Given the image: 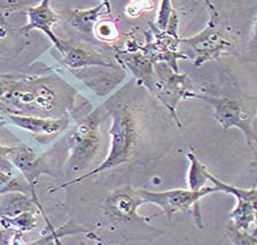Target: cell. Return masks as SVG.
Segmentation results:
<instances>
[{
    "label": "cell",
    "instance_id": "1",
    "mask_svg": "<svg viewBox=\"0 0 257 245\" xmlns=\"http://www.w3.org/2000/svg\"><path fill=\"white\" fill-rule=\"evenodd\" d=\"M74 97V90L60 79L21 77L0 99V110L10 114L62 118L68 116Z\"/></svg>",
    "mask_w": 257,
    "mask_h": 245
},
{
    "label": "cell",
    "instance_id": "2",
    "mask_svg": "<svg viewBox=\"0 0 257 245\" xmlns=\"http://www.w3.org/2000/svg\"><path fill=\"white\" fill-rule=\"evenodd\" d=\"M103 106L106 108L107 114L111 118L109 129L110 148L107 156L94 170L84 173L79 178L72 179L61 186L52 188L51 192L79 183L104 171L112 170L119 165L128 162L136 153L140 132L138 118L135 111L125 102H119V100H111V102L109 100Z\"/></svg>",
    "mask_w": 257,
    "mask_h": 245
},
{
    "label": "cell",
    "instance_id": "3",
    "mask_svg": "<svg viewBox=\"0 0 257 245\" xmlns=\"http://www.w3.org/2000/svg\"><path fill=\"white\" fill-rule=\"evenodd\" d=\"M143 204L138 190L130 186L120 187L104 199L103 215L112 230H118L126 239H144L163 234V231L152 228L147 219L138 214Z\"/></svg>",
    "mask_w": 257,
    "mask_h": 245
},
{
    "label": "cell",
    "instance_id": "4",
    "mask_svg": "<svg viewBox=\"0 0 257 245\" xmlns=\"http://www.w3.org/2000/svg\"><path fill=\"white\" fill-rule=\"evenodd\" d=\"M106 116L108 114L104 106L95 108L94 111L83 116V119H80L68 132L66 140L69 151L64 165L67 176L79 178L93 162L101 147L100 126Z\"/></svg>",
    "mask_w": 257,
    "mask_h": 245
},
{
    "label": "cell",
    "instance_id": "5",
    "mask_svg": "<svg viewBox=\"0 0 257 245\" xmlns=\"http://www.w3.org/2000/svg\"><path fill=\"white\" fill-rule=\"evenodd\" d=\"M206 5L209 11L206 28L192 37L180 38L179 44L180 54L186 60H191L195 67L227 54L233 46L232 36L220 25V18L214 4L206 2Z\"/></svg>",
    "mask_w": 257,
    "mask_h": 245
},
{
    "label": "cell",
    "instance_id": "6",
    "mask_svg": "<svg viewBox=\"0 0 257 245\" xmlns=\"http://www.w3.org/2000/svg\"><path fill=\"white\" fill-rule=\"evenodd\" d=\"M150 90L166 106L179 128L182 127L177 107L183 99L194 98L196 87L187 74H179L167 63H154V76Z\"/></svg>",
    "mask_w": 257,
    "mask_h": 245
},
{
    "label": "cell",
    "instance_id": "7",
    "mask_svg": "<svg viewBox=\"0 0 257 245\" xmlns=\"http://www.w3.org/2000/svg\"><path fill=\"white\" fill-rule=\"evenodd\" d=\"M144 204H154L166 213L168 219L178 212H191L196 226L203 228L202 214L200 211V200L210 194H215L214 187H204L199 191H192L190 189H172L166 191H150L140 189L138 190Z\"/></svg>",
    "mask_w": 257,
    "mask_h": 245
},
{
    "label": "cell",
    "instance_id": "8",
    "mask_svg": "<svg viewBox=\"0 0 257 245\" xmlns=\"http://www.w3.org/2000/svg\"><path fill=\"white\" fill-rule=\"evenodd\" d=\"M194 98L208 103L212 107V114L223 130H228L231 128H238L246 138V142L255 152L256 137L255 130L252 126L254 114L248 110L243 102L239 98L230 97H217V96H202L196 94Z\"/></svg>",
    "mask_w": 257,
    "mask_h": 245
},
{
    "label": "cell",
    "instance_id": "9",
    "mask_svg": "<svg viewBox=\"0 0 257 245\" xmlns=\"http://www.w3.org/2000/svg\"><path fill=\"white\" fill-rule=\"evenodd\" d=\"M8 160L13 165L15 170L23 175L32 192V197L37 199L35 187L38 182V179L45 174L52 175V173L46 168V165L42 161L39 156H37L32 148L26 145L11 146Z\"/></svg>",
    "mask_w": 257,
    "mask_h": 245
},
{
    "label": "cell",
    "instance_id": "10",
    "mask_svg": "<svg viewBox=\"0 0 257 245\" xmlns=\"http://www.w3.org/2000/svg\"><path fill=\"white\" fill-rule=\"evenodd\" d=\"M59 53L62 57V63L69 69H83V68L95 66L118 69L114 63H111L103 55L77 42L61 39Z\"/></svg>",
    "mask_w": 257,
    "mask_h": 245
},
{
    "label": "cell",
    "instance_id": "11",
    "mask_svg": "<svg viewBox=\"0 0 257 245\" xmlns=\"http://www.w3.org/2000/svg\"><path fill=\"white\" fill-rule=\"evenodd\" d=\"M27 14L29 21L21 28L22 33H30L32 30L42 31L59 51L61 38H59L53 31V27L59 21V15L52 9L50 0H42L38 5L30 6L27 10Z\"/></svg>",
    "mask_w": 257,
    "mask_h": 245
},
{
    "label": "cell",
    "instance_id": "12",
    "mask_svg": "<svg viewBox=\"0 0 257 245\" xmlns=\"http://www.w3.org/2000/svg\"><path fill=\"white\" fill-rule=\"evenodd\" d=\"M6 120L13 126L27 130L30 134L40 137L54 136L62 132L69 124V116L62 118H39L31 115H18L5 113Z\"/></svg>",
    "mask_w": 257,
    "mask_h": 245
},
{
    "label": "cell",
    "instance_id": "13",
    "mask_svg": "<svg viewBox=\"0 0 257 245\" xmlns=\"http://www.w3.org/2000/svg\"><path fill=\"white\" fill-rule=\"evenodd\" d=\"M116 58L131 70L140 83L150 89L154 76V62L147 55L137 49L136 51H119Z\"/></svg>",
    "mask_w": 257,
    "mask_h": 245
},
{
    "label": "cell",
    "instance_id": "14",
    "mask_svg": "<svg viewBox=\"0 0 257 245\" xmlns=\"http://www.w3.org/2000/svg\"><path fill=\"white\" fill-rule=\"evenodd\" d=\"M110 3L101 2L95 7H92V9L71 10L69 12L68 22L71 27L82 31V33L92 34L96 23L100 20H102V17H104V15L110 14Z\"/></svg>",
    "mask_w": 257,
    "mask_h": 245
},
{
    "label": "cell",
    "instance_id": "15",
    "mask_svg": "<svg viewBox=\"0 0 257 245\" xmlns=\"http://www.w3.org/2000/svg\"><path fill=\"white\" fill-rule=\"evenodd\" d=\"M256 200L236 199V205L230 213L231 227L240 231H250L256 222Z\"/></svg>",
    "mask_w": 257,
    "mask_h": 245
},
{
    "label": "cell",
    "instance_id": "16",
    "mask_svg": "<svg viewBox=\"0 0 257 245\" xmlns=\"http://www.w3.org/2000/svg\"><path fill=\"white\" fill-rule=\"evenodd\" d=\"M38 213L45 216L44 211H27L22 212L14 216H0V227L7 232H11L12 235L21 234L31 231L37 227L38 223Z\"/></svg>",
    "mask_w": 257,
    "mask_h": 245
},
{
    "label": "cell",
    "instance_id": "17",
    "mask_svg": "<svg viewBox=\"0 0 257 245\" xmlns=\"http://www.w3.org/2000/svg\"><path fill=\"white\" fill-rule=\"evenodd\" d=\"M187 159L190 161V168L187 173L188 189L192 191H199L204 188L210 172L193 152H188Z\"/></svg>",
    "mask_w": 257,
    "mask_h": 245
},
{
    "label": "cell",
    "instance_id": "18",
    "mask_svg": "<svg viewBox=\"0 0 257 245\" xmlns=\"http://www.w3.org/2000/svg\"><path fill=\"white\" fill-rule=\"evenodd\" d=\"M208 181H211V183L214 184L212 187H214L216 192H224V194L231 195L235 199H257V191L255 187L251 189H242L231 186V184L224 183L223 181L218 180L211 173L208 176Z\"/></svg>",
    "mask_w": 257,
    "mask_h": 245
},
{
    "label": "cell",
    "instance_id": "19",
    "mask_svg": "<svg viewBox=\"0 0 257 245\" xmlns=\"http://www.w3.org/2000/svg\"><path fill=\"white\" fill-rule=\"evenodd\" d=\"M92 34H93L99 41L104 43L115 42L116 39L119 37V30L117 25H116V22L112 21V20L106 19L100 20V21L96 23Z\"/></svg>",
    "mask_w": 257,
    "mask_h": 245
},
{
    "label": "cell",
    "instance_id": "20",
    "mask_svg": "<svg viewBox=\"0 0 257 245\" xmlns=\"http://www.w3.org/2000/svg\"><path fill=\"white\" fill-rule=\"evenodd\" d=\"M12 192H21V194L26 195L30 192L32 197V192L29 186H24V184L20 182L15 175H8L6 173L0 171V196L12 194Z\"/></svg>",
    "mask_w": 257,
    "mask_h": 245
},
{
    "label": "cell",
    "instance_id": "21",
    "mask_svg": "<svg viewBox=\"0 0 257 245\" xmlns=\"http://www.w3.org/2000/svg\"><path fill=\"white\" fill-rule=\"evenodd\" d=\"M228 237L233 245H256V228L254 227L250 231H240L230 227Z\"/></svg>",
    "mask_w": 257,
    "mask_h": 245
},
{
    "label": "cell",
    "instance_id": "22",
    "mask_svg": "<svg viewBox=\"0 0 257 245\" xmlns=\"http://www.w3.org/2000/svg\"><path fill=\"white\" fill-rule=\"evenodd\" d=\"M160 9L158 13V18H156L154 27L159 31H166L169 21H170V18L172 13H174L175 10L172 7V3L170 0H162L160 4Z\"/></svg>",
    "mask_w": 257,
    "mask_h": 245
},
{
    "label": "cell",
    "instance_id": "23",
    "mask_svg": "<svg viewBox=\"0 0 257 245\" xmlns=\"http://www.w3.org/2000/svg\"><path fill=\"white\" fill-rule=\"evenodd\" d=\"M154 9V3L150 2V0H134L130 2L125 6V14L130 18H138L140 15L144 14L145 12L152 11Z\"/></svg>",
    "mask_w": 257,
    "mask_h": 245
},
{
    "label": "cell",
    "instance_id": "24",
    "mask_svg": "<svg viewBox=\"0 0 257 245\" xmlns=\"http://www.w3.org/2000/svg\"><path fill=\"white\" fill-rule=\"evenodd\" d=\"M34 2H26V0H0V12L2 13H12V12L29 9Z\"/></svg>",
    "mask_w": 257,
    "mask_h": 245
},
{
    "label": "cell",
    "instance_id": "25",
    "mask_svg": "<svg viewBox=\"0 0 257 245\" xmlns=\"http://www.w3.org/2000/svg\"><path fill=\"white\" fill-rule=\"evenodd\" d=\"M11 151V146H6L0 144V171L6 173L8 175H15L16 170L8 160V153Z\"/></svg>",
    "mask_w": 257,
    "mask_h": 245
},
{
    "label": "cell",
    "instance_id": "26",
    "mask_svg": "<svg viewBox=\"0 0 257 245\" xmlns=\"http://www.w3.org/2000/svg\"><path fill=\"white\" fill-rule=\"evenodd\" d=\"M20 78L21 77H19V76H12V75L0 76V99H2L7 92H10L12 89H13V87L18 83Z\"/></svg>",
    "mask_w": 257,
    "mask_h": 245
},
{
    "label": "cell",
    "instance_id": "27",
    "mask_svg": "<svg viewBox=\"0 0 257 245\" xmlns=\"http://www.w3.org/2000/svg\"><path fill=\"white\" fill-rule=\"evenodd\" d=\"M79 245H108L101 237L95 234L93 230L88 231L86 234V238L82 240Z\"/></svg>",
    "mask_w": 257,
    "mask_h": 245
},
{
    "label": "cell",
    "instance_id": "28",
    "mask_svg": "<svg viewBox=\"0 0 257 245\" xmlns=\"http://www.w3.org/2000/svg\"><path fill=\"white\" fill-rule=\"evenodd\" d=\"M8 36V29L6 27L0 26V54H3L4 52H6L7 46L5 43V38Z\"/></svg>",
    "mask_w": 257,
    "mask_h": 245
},
{
    "label": "cell",
    "instance_id": "29",
    "mask_svg": "<svg viewBox=\"0 0 257 245\" xmlns=\"http://www.w3.org/2000/svg\"><path fill=\"white\" fill-rule=\"evenodd\" d=\"M10 245H28V243L23 239V235L14 234L13 236H12Z\"/></svg>",
    "mask_w": 257,
    "mask_h": 245
}]
</instances>
